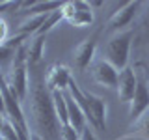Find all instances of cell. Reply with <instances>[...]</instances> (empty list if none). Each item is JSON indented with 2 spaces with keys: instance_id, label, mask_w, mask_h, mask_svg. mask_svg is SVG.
<instances>
[{
  "instance_id": "cell-12",
  "label": "cell",
  "mask_w": 149,
  "mask_h": 140,
  "mask_svg": "<svg viewBox=\"0 0 149 140\" xmlns=\"http://www.w3.org/2000/svg\"><path fill=\"white\" fill-rule=\"evenodd\" d=\"M118 140H149V110L129 125L127 133Z\"/></svg>"
},
{
  "instance_id": "cell-13",
  "label": "cell",
  "mask_w": 149,
  "mask_h": 140,
  "mask_svg": "<svg viewBox=\"0 0 149 140\" xmlns=\"http://www.w3.org/2000/svg\"><path fill=\"white\" fill-rule=\"evenodd\" d=\"M65 99H67V110H69V125L77 131L78 134L88 127V120L86 114L82 112V108L74 103V99L69 95V92H65Z\"/></svg>"
},
{
  "instance_id": "cell-2",
  "label": "cell",
  "mask_w": 149,
  "mask_h": 140,
  "mask_svg": "<svg viewBox=\"0 0 149 140\" xmlns=\"http://www.w3.org/2000/svg\"><path fill=\"white\" fill-rule=\"evenodd\" d=\"M132 39H134V30H130V28L125 32L114 34L102 49V60L114 65L118 71H123L125 67H129V54L130 47H132Z\"/></svg>"
},
{
  "instance_id": "cell-22",
  "label": "cell",
  "mask_w": 149,
  "mask_h": 140,
  "mask_svg": "<svg viewBox=\"0 0 149 140\" xmlns=\"http://www.w3.org/2000/svg\"><path fill=\"white\" fill-rule=\"evenodd\" d=\"M0 114L6 116V105H4V97H2V92H0Z\"/></svg>"
},
{
  "instance_id": "cell-21",
  "label": "cell",
  "mask_w": 149,
  "mask_h": 140,
  "mask_svg": "<svg viewBox=\"0 0 149 140\" xmlns=\"http://www.w3.org/2000/svg\"><path fill=\"white\" fill-rule=\"evenodd\" d=\"M93 131H95V129L88 125V127L80 133V140H97V136H95V133H93Z\"/></svg>"
},
{
  "instance_id": "cell-5",
  "label": "cell",
  "mask_w": 149,
  "mask_h": 140,
  "mask_svg": "<svg viewBox=\"0 0 149 140\" xmlns=\"http://www.w3.org/2000/svg\"><path fill=\"white\" fill-rule=\"evenodd\" d=\"M142 6H143V2H127V4H123V6L108 19V22H106V26L102 28V30H104L106 34L125 32V28L132 22V19L136 17V13L140 11Z\"/></svg>"
},
{
  "instance_id": "cell-7",
  "label": "cell",
  "mask_w": 149,
  "mask_h": 140,
  "mask_svg": "<svg viewBox=\"0 0 149 140\" xmlns=\"http://www.w3.org/2000/svg\"><path fill=\"white\" fill-rule=\"evenodd\" d=\"M84 95H86L88 108H90V127L104 133L106 131V101L90 92H84Z\"/></svg>"
},
{
  "instance_id": "cell-8",
  "label": "cell",
  "mask_w": 149,
  "mask_h": 140,
  "mask_svg": "<svg viewBox=\"0 0 149 140\" xmlns=\"http://www.w3.org/2000/svg\"><path fill=\"white\" fill-rule=\"evenodd\" d=\"M71 71L67 65L52 64L45 73V82L50 92H67L69 82H71Z\"/></svg>"
},
{
  "instance_id": "cell-26",
  "label": "cell",
  "mask_w": 149,
  "mask_h": 140,
  "mask_svg": "<svg viewBox=\"0 0 149 140\" xmlns=\"http://www.w3.org/2000/svg\"><path fill=\"white\" fill-rule=\"evenodd\" d=\"M0 140H6V138H4V136H2V134H0Z\"/></svg>"
},
{
  "instance_id": "cell-18",
  "label": "cell",
  "mask_w": 149,
  "mask_h": 140,
  "mask_svg": "<svg viewBox=\"0 0 149 140\" xmlns=\"http://www.w3.org/2000/svg\"><path fill=\"white\" fill-rule=\"evenodd\" d=\"M2 134L6 140H19V136H17V133H15V127L11 125V121L9 120H6V123H4V127H2Z\"/></svg>"
},
{
  "instance_id": "cell-6",
  "label": "cell",
  "mask_w": 149,
  "mask_h": 140,
  "mask_svg": "<svg viewBox=\"0 0 149 140\" xmlns=\"http://www.w3.org/2000/svg\"><path fill=\"white\" fill-rule=\"evenodd\" d=\"M101 32H95L88 39H84L77 49L73 50V67L77 71H86L90 65L95 62V50H97V39H99Z\"/></svg>"
},
{
  "instance_id": "cell-1",
  "label": "cell",
  "mask_w": 149,
  "mask_h": 140,
  "mask_svg": "<svg viewBox=\"0 0 149 140\" xmlns=\"http://www.w3.org/2000/svg\"><path fill=\"white\" fill-rule=\"evenodd\" d=\"M32 73L30 78V101H28V110H30V120L34 125V133L45 140H60V121L56 118L54 105H52V93L47 88L45 75L39 71V65L28 67Z\"/></svg>"
},
{
  "instance_id": "cell-19",
  "label": "cell",
  "mask_w": 149,
  "mask_h": 140,
  "mask_svg": "<svg viewBox=\"0 0 149 140\" xmlns=\"http://www.w3.org/2000/svg\"><path fill=\"white\" fill-rule=\"evenodd\" d=\"M8 39H9V26H8V22L0 17V45H4Z\"/></svg>"
},
{
  "instance_id": "cell-16",
  "label": "cell",
  "mask_w": 149,
  "mask_h": 140,
  "mask_svg": "<svg viewBox=\"0 0 149 140\" xmlns=\"http://www.w3.org/2000/svg\"><path fill=\"white\" fill-rule=\"evenodd\" d=\"M63 8V6H62ZM63 19V13H62V9H58V11H52V13H49L47 15V19H45V22H43V26L39 28V32H37L36 36H45V34H49L52 28L58 24L60 21Z\"/></svg>"
},
{
  "instance_id": "cell-24",
  "label": "cell",
  "mask_w": 149,
  "mask_h": 140,
  "mask_svg": "<svg viewBox=\"0 0 149 140\" xmlns=\"http://www.w3.org/2000/svg\"><path fill=\"white\" fill-rule=\"evenodd\" d=\"M30 140H45V138H43V136H39L37 133H34V131H32V136H30Z\"/></svg>"
},
{
  "instance_id": "cell-17",
  "label": "cell",
  "mask_w": 149,
  "mask_h": 140,
  "mask_svg": "<svg viewBox=\"0 0 149 140\" xmlns=\"http://www.w3.org/2000/svg\"><path fill=\"white\" fill-rule=\"evenodd\" d=\"M60 140H80V134L71 125H62L60 127Z\"/></svg>"
},
{
  "instance_id": "cell-15",
  "label": "cell",
  "mask_w": 149,
  "mask_h": 140,
  "mask_svg": "<svg viewBox=\"0 0 149 140\" xmlns=\"http://www.w3.org/2000/svg\"><path fill=\"white\" fill-rule=\"evenodd\" d=\"M50 93H52V105H54V112L60 125H69V110H67L65 92H50Z\"/></svg>"
},
{
  "instance_id": "cell-10",
  "label": "cell",
  "mask_w": 149,
  "mask_h": 140,
  "mask_svg": "<svg viewBox=\"0 0 149 140\" xmlns=\"http://www.w3.org/2000/svg\"><path fill=\"white\" fill-rule=\"evenodd\" d=\"M136 84H138V77H136V69L134 67H125L123 71H119L118 77V86H116V93L118 99L121 103H130L136 92Z\"/></svg>"
},
{
  "instance_id": "cell-14",
  "label": "cell",
  "mask_w": 149,
  "mask_h": 140,
  "mask_svg": "<svg viewBox=\"0 0 149 140\" xmlns=\"http://www.w3.org/2000/svg\"><path fill=\"white\" fill-rule=\"evenodd\" d=\"M45 50V36H34L28 41V67L39 65Z\"/></svg>"
},
{
  "instance_id": "cell-23",
  "label": "cell",
  "mask_w": 149,
  "mask_h": 140,
  "mask_svg": "<svg viewBox=\"0 0 149 140\" xmlns=\"http://www.w3.org/2000/svg\"><path fill=\"white\" fill-rule=\"evenodd\" d=\"M143 24L149 28V4H147V11H143Z\"/></svg>"
},
{
  "instance_id": "cell-25",
  "label": "cell",
  "mask_w": 149,
  "mask_h": 140,
  "mask_svg": "<svg viewBox=\"0 0 149 140\" xmlns=\"http://www.w3.org/2000/svg\"><path fill=\"white\" fill-rule=\"evenodd\" d=\"M90 4V8H99V6H102V2H88Z\"/></svg>"
},
{
  "instance_id": "cell-9",
  "label": "cell",
  "mask_w": 149,
  "mask_h": 140,
  "mask_svg": "<svg viewBox=\"0 0 149 140\" xmlns=\"http://www.w3.org/2000/svg\"><path fill=\"white\" fill-rule=\"evenodd\" d=\"M91 77L99 86H104V88H116L118 86V77H119V71L110 65L106 60H95L91 64Z\"/></svg>"
},
{
  "instance_id": "cell-4",
  "label": "cell",
  "mask_w": 149,
  "mask_h": 140,
  "mask_svg": "<svg viewBox=\"0 0 149 140\" xmlns=\"http://www.w3.org/2000/svg\"><path fill=\"white\" fill-rule=\"evenodd\" d=\"M63 19L74 28H88L93 24V9L88 2L77 0V2H65L62 8Z\"/></svg>"
},
{
  "instance_id": "cell-20",
  "label": "cell",
  "mask_w": 149,
  "mask_h": 140,
  "mask_svg": "<svg viewBox=\"0 0 149 140\" xmlns=\"http://www.w3.org/2000/svg\"><path fill=\"white\" fill-rule=\"evenodd\" d=\"M13 54H15V50H11L6 45H0V64H2V62H8L9 58H13Z\"/></svg>"
},
{
  "instance_id": "cell-11",
  "label": "cell",
  "mask_w": 149,
  "mask_h": 140,
  "mask_svg": "<svg viewBox=\"0 0 149 140\" xmlns=\"http://www.w3.org/2000/svg\"><path fill=\"white\" fill-rule=\"evenodd\" d=\"M8 84L13 90V93L19 97V101H26L28 97V65H11L8 75Z\"/></svg>"
},
{
  "instance_id": "cell-3",
  "label": "cell",
  "mask_w": 149,
  "mask_h": 140,
  "mask_svg": "<svg viewBox=\"0 0 149 140\" xmlns=\"http://www.w3.org/2000/svg\"><path fill=\"white\" fill-rule=\"evenodd\" d=\"M136 92H134L132 101L129 103V116H130V123L136 121L138 118H142L143 114L149 110V77L143 73L142 67L136 69Z\"/></svg>"
}]
</instances>
